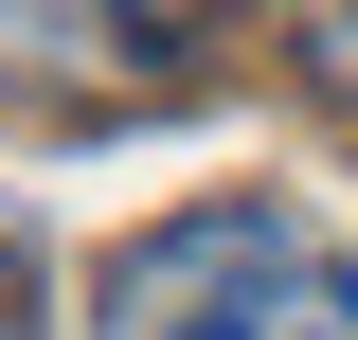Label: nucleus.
I'll return each instance as SVG.
<instances>
[{"label": "nucleus", "instance_id": "obj_4", "mask_svg": "<svg viewBox=\"0 0 358 340\" xmlns=\"http://www.w3.org/2000/svg\"><path fill=\"white\" fill-rule=\"evenodd\" d=\"M0 340H36V269H18V251H0Z\"/></svg>", "mask_w": 358, "mask_h": 340}, {"label": "nucleus", "instance_id": "obj_1", "mask_svg": "<svg viewBox=\"0 0 358 340\" xmlns=\"http://www.w3.org/2000/svg\"><path fill=\"white\" fill-rule=\"evenodd\" d=\"M90 323L108 340H358V251L287 197H197L108 251Z\"/></svg>", "mask_w": 358, "mask_h": 340}, {"label": "nucleus", "instance_id": "obj_3", "mask_svg": "<svg viewBox=\"0 0 358 340\" xmlns=\"http://www.w3.org/2000/svg\"><path fill=\"white\" fill-rule=\"evenodd\" d=\"M126 36H215V18H251V0H108Z\"/></svg>", "mask_w": 358, "mask_h": 340}, {"label": "nucleus", "instance_id": "obj_2", "mask_svg": "<svg viewBox=\"0 0 358 340\" xmlns=\"http://www.w3.org/2000/svg\"><path fill=\"white\" fill-rule=\"evenodd\" d=\"M305 90H322V108H358V0H322V18H305Z\"/></svg>", "mask_w": 358, "mask_h": 340}]
</instances>
